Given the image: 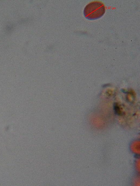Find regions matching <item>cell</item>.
Listing matches in <instances>:
<instances>
[{
    "instance_id": "3957f363",
    "label": "cell",
    "mask_w": 140,
    "mask_h": 186,
    "mask_svg": "<svg viewBox=\"0 0 140 186\" xmlns=\"http://www.w3.org/2000/svg\"><path fill=\"white\" fill-rule=\"evenodd\" d=\"M114 110L116 115L120 116L121 115V112L119 107L117 104H114Z\"/></svg>"
},
{
    "instance_id": "277c9868",
    "label": "cell",
    "mask_w": 140,
    "mask_h": 186,
    "mask_svg": "<svg viewBox=\"0 0 140 186\" xmlns=\"http://www.w3.org/2000/svg\"><path fill=\"white\" fill-rule=\"evenodd\" d=\"M140 158H138L136 160L135 167L136 170L138 173L140 172Z\"/></svg>"
},
{
    "instance_id": "5b68a950",
    "label": "cell",
    "mask_w": 140,
    "mask_h": 186,
    "mask_svg": "<svg viewBox=\"0 0 140 186\" xmlns=\"http://www.w3.org/2000/svg\"><path fill=\"white\" fill-rule=\"evenodd\" d=\"M139 177H136L133 179V183L134 185L137 186H139L140 184Z\"/></svg>"
},
{
    "instance_id": "7a4b0ae2",
    "label": "cell",
    "mask_w": 140,
    "mask_h": 186,
    "mask_svg": "<svg viewBox=\"0 0 140 186\" xmlns=\"http://www.w3.org/2000/svg\"><path fill=\"white\" fill-rule=\"evenodd\" d=\"M130 150L134 154L138 156L140 155V148L139 142H137L133 143L131 145Z\"/></svg>"
},
{
    "instance_id": "6da1fadb",
    "label": "cell",
    "mask_w": 140,
    "mask_h": 186,
    "mask_svg": "<svg viewBox=\"0 0 140 186\" xmlns=\"http://www.w3.org/2000/svg\"><path fill=\"white\" fill-rule=\"evenodd\" d=\"M105 12V7L104 3L97 1L92 2L87 5L84 9L83 14L87 19L94 20L102 17Z\"/></svg>"
}]
</instances>
